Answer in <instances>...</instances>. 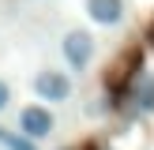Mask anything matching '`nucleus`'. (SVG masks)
Returning <instances> with one entry per match:
<instances>
[{
	"label": "nucleus",
	"mask_w": 154,
	"mask_h": 150,
	"mask_svg": "<svg viewBox=\"0 0 154 150\" xmlns=\"http://www.w3.org/2000/svg\"><path fill=\"white\" fill-rule=\"evenodd\" d=\"M34 94L49 105H60L72 98V75L68 71H57V68H45V71L34 75Z\"/></svg>",
	"instance_id": "obj_3"
},
{
	"label": "nucleus",
	"mask_w": 154,
	"mask_h": 150,
	"mask_svg": "<svg viewBox=\"0 0 154 150\" xmlns=\"http://www.w3.org/2000/svg\"><path fill=\"white\" fill-rule=\"evenodd\" d=\"M0 146H4V150H38V142L26 139L23 131H11V128L0 124Z\"/></svg>",
	"instance_id": "obj_6"
},
{
	"label": "nucleus",
	"mask_w": 154,
	"mask_h": 150,
	"mask_svg": "<svg viewBox=\"0 0 154 150\" xmlns=\"http://www.w3.org/2000/svg\"><path fill=\"white\" fill-rule=\"evenodd\" d=\"M19 131L26 139L42 142V139H49L57 131V116L49 112V105H23L19 109Z\"/></svg>",
	"instance_id": "obj_2"
},
{
	"label": "nucleus",
	"mask_w": 154,
	"mask_h": 150,
	"mask_svg": "<svg viewBox=\"0 0 154 150\" xmlns=\"http://www.w3.org/2000/svg\"><path fill=\"white\" fill-rule=\"evenodd\" d=\"M132 101L139 112H154V71H139L132 79Z\"/></svg>",
	"instance_id": "obj_5"
},
{
	"label": "nucleus",
	"mask_w": 154,
	"mask_h": 150,
	"mask_svg": "<svg viewBox=\"0 0 154 150\" xmlns=\"http://www.w3.org/2000/svg\"><path fill=\"white\" fill-rule=\"evenodd\" d=\"M124 0H87V15L98 26H120L124 22Z\"/></svg>",
	"instance_id": "obj_4"
},
{
	"label": "nucleus",
	"mask_w": 154,
	"mask_h": 150,
	"mask_svg": "<svg viewBox=\"0 0 154 150\" xmlns=\"http://www.w3.org/2000/svg\"><path fill=\"white\" fill-rule=\"evenodd\" d=\"M8 101H11V86H8V82L0 79V112L8 109Z\"/></svg>",
	"instance_id": "obj_7"
},
{
	"label": "nucleus",
	"mask_w": 154,
	"mask_h": 150,
	"mask_svg": "<svg viewBox=\"0 0 154 150\" xmlns=\"http://www.w3.org/2000/svg\"><path fill=\"white\" fill-rule=\"evenodd\" d=\"M60 52H64V60H68V68H72V71H87V68L94 64L98 41H94V34H90V30L72 26V30L64 34V41H60Z\"/></svg>",
	"instance_id": "obj_1"
}]
</instances>
